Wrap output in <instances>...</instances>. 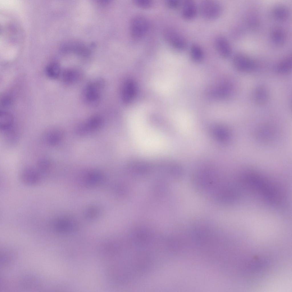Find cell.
Here are the masks:
<instances>
[{
    "mask_svg": "<svg viewBox=\"0 0 292 292\" xmlns=\"http://www.w3.org/2000/svg\"><path fill=\"white\" fill-rule=\"evenodd\" d=\"M135 91L134 83L131 81L126 82L123 85L122 90V97L126 102L130 101L133 97Z\"/></svg>",
    "mask_w": 292,
    "mask_h": 292,
    "instance_id": "cell-20",
    "label": "cell"
},
{
    "mask_svg": "<svg viewBox=\"0 0 292 292\" xmlns=\"http://www.w3.org/2000/svg\"><path fill=\"white\" fill-rule=\"evenodd\" d=\"M232 62L235 68L243 72H250L256 68V64L252 58L242 53H237L233 56Z\"/></svg>",
    "mask_w": 292,
    "mask_h": 292,
    "instance_id": "cell-6",
    "label": "cell"
},
{
    "mask_svg": "<svg viewBox=\"0 0 292 292\" xmlns=\"http://www.w3.org/2000/svg\"><path fill=\"white\" fill-rule=\"evenodd\" d=\"M240 181L243 186L270 204H280L284 198L282 188L277 184L259 173L248 171L240 176Z\"/></svg>",
    "mask_w": 292,
    "mask_h": 292,
    "instance_id": "cell-1",
    "label": "cell"
},
{
    "mask_svg": "<svg viewBox=\"0 0 292 292\" xmlns=\"http://www.w3.org/2000/svg\"><path fill=\"white\" fill-rule=\"evenodd\" d=\"M13 121V117L11 113L5 111L0 112V126L3 131H5L11 129Z\"/></svg>",
    "mask_w": 292,
    "mask_h": 292,
    "instance_id": "cell-17",
    "label": "cell"
},
{
    "mask_svg": "<svg viewBox=\"0 0 292 292\" xmlns=\"http://www.w3.org/2000/svg\"><path fill=\"white\" fill-rule=\"evenodd\" d=\"M248 23L250 26L252 28L257 27L259 24V21L256 15H251L248 18Z\"/></svg>",
    "mask_w": 292,
    "mask_h": 292,
    "instance_id": "cell-23",
    "label": "cell"
},
{
    "mask_svg": "<svg viewBox=\"0 0 292 292\" xmlns=\"http://www.w3.org/2000/svg\"><path fill=\"white\" fill-rule=\"evenodd\" d=\"M271 37L273 42L278 45H283L286 39V35L284 29L280 26L275 27L272 30Z\"/></svg>",
    "mask_w": 292,
    "mask_h": 292,
    "instance_id": "cell-14",
    "label": "cell"
},
{
    "mask_svg": "<svg viewBox=\"0 0 292 292\" xmlns=\"http://www.w3.org/2000/svg\"><path fill=\"white\" fill-rule=\"evenodd\" d=\"M214 44L218 54L222 57L226 58L229 57L232 52L231 44L228 39L222 35H218L215 38Z\"/></svg>",
    "mask_w": 292,
    "mask_h": 292,
    "instance_id": "cell-9",
    "label": "cell"
},
{
    "mask_svg": "<svg viewBox=\"0 0 292 292\" xmlns=\"http://www.w3.org/2000/svg\"><path fill=\"white\" fill-rule=\"evenodd\" d=\"M47 76L51 79L57 78L61 74L59 64L56 62L51 63L46 67L45 70Z\"/></svg>",
    "mask_w": 292,
    "mask_h": 292,
    "instance_id": "cell-21",
    "label": "cell"
},
{
    "mask_svg": "<svg viewBox=\"0 0 292 292\" xmlns=\"http://www.w3.org/2000/svg\"><path fill=\"white\" fill-rule=\"evenodd\" d=\"M51 225L55 232L61 233L72 232L77 228L76 224L69 219L63 217H59L53 219Z\"/></svg>",
    "mask_w": 292,
    "mask_h": 292,
    "instance_id": "cell-8",
    "label": "cell"
},
{
    "mask_svg": "<svg viewBox=\"0 0 292 292\" xmlns=\"http://www.w3.org/2000/svg\"><path fill=\"white\" fill-rule=\"evenodd\" d=\"M204 52L201 46L197 43H193L190 48V54L192 60L196 63L201 62L204 58Z\"/></svg>",
    "mask_w": 292,
    "mask_h": 292,
    "instance_id": "cell-18",
    "label": "cell"
},
{
    "mask_svg": "<svg viewBox=\"0 0 292 292\" xmlns=\"http://www.w3.org/2000/svg\"><path fill=\"white\" fill-rule=\"evenodd\" d=\"M272 15L276 20L283 21L286 20L289 15V11L287 7L282 4L275 6L272 11Z\"/></svg>",
    "mask_w": 292,
    "mask_h": 292,
    "instance_id": "cell-16",
    "label": "cell"
},
{
    "mask_svg": "<svg viewBox=\"0 0 292 292\" xmlns=\"http://www.w3.org/2000/svg\"><path fill=\"white\" fill-rule=\"evenodd\" d=\"M20 178L21 181L24 184L29 186H35L41 181V173L37 169L27 167L21 171Z\"/></svg>",
    "mask_w": 292,
    "mask_h": 292,
    "instance_id": "cell-7",
    "label": "cell"
},
{
    "mask_svg": "<svg viewBox=\"0 0 292 292\" xmlns=\"http://www.w3.org/2000/svg\"><path fill=\"white\" fill-rule=\"evenodd\" d=\"M181 5V15L184 19L190 20L196 17L198 11V7L194 1L183 0Z\"/></svg>",
    "mask_w": 292,
    "mask_h": 292,
    "instance_id": "cell-10",
    "label": "cell"
},
{
    "mask_svg": "<svg viewBox=\"0 0 292 292\" xmlns=\"http://www.w3.org/2000/svg\"><path fill=\"white\" fill-rule=\"evenodd\" d=\"M61 136V132L59 130L53 127L48 129L46 131L43 136V139L46 144L54 146L58 143Z\"/></svg>",
    "mask_w": 292,
    "mask_h": 292,
    "instance_id": "cell-13",
    "label": "cell"
},
{
    "mask_svg": "<svg viewBox=\"0 0 292 292\" xmlns=\"http://www.w3.org/2000/svg\"><path fill=\"white\" fill-rule=\"evenodd\" d=\"M148 22L144 16L137 15L131 19L130 23V31L132 38L137 40L145 35L148 28Z\"/></svg>",
    "mask_w": 292,
    "mask_h": 292,
    "instance_id": "cell-4",
    "label": "cell"
},
{
    "mask_svg": "<svg viewBox=\"0 0 292 292\" xmlns=\"http://www.w3.org/2000/svg\"><path fill=\"white\" fill-rule=\"evenodd\" d=\"M62 51L64 52H72L83 56L90 55V50L83 44L79 42H70L63 46Z\"/></svg>",
    "mask_w": 292,
    "mask_h": 292,
    "instance_id": "cell-11",
    "label": "cell"
},
{
    "mask_svg": "<svg viewBox=\"0 0 292 292\" xmlns=\"http://www.w3.org/2000/svg\"><path fill=\"white\" fill-rule=\"evenodd\" d=\"M2 104L5 106L8 105L10 104L11 102V100L10 98H9L6 97H5L2 100Z\"/></svg>",
    "mask_w": 292,
    "mask_h": 292,
    "instance_id": "cell-26",
    "label": "cell"
},
{
    "mask_svg": "<svg viewBox=\"0 0 292 292\" xmlns=\"http://www.w3.org/2000/svg\"><path fill=\"white\" fill-rule=\"evenodd\" d=\"M104 86V82L101 79L90 82L84 87L83 97L86 102L92 106H96L100 102Z\"/></svg>",
    "mask_w": 292,
    "mask_h": 292,
    "instance_id": "cell-2",
    "label": "cell"
},
{
    "mask_svg": "<svg viewBox=\"0 0 292 292\" xmlns=\"http://www.w3.org/2000/svg\"><path fill=\"white\" fill-rule=\"evenodd\" d=\"M164 36L167 41L175 49L181 51L186 48V39L176 30L172 29L166 30L164 32Z\"/></svg>",
    "mask_w": 292,
    "mask_h": 292,
    "instance_id": "cell-5",
    "label": "cell"
},
{
    "mask_svg": "<svg viewBox=\"0 0 292 292\" xmlns=\"http://www.w3.org/2000/svg\"><path fill=\"white\" fill-rule=\"evenodd\" d=\"M198 10L201 16L207 20H213L218 18L222 11L221 5L213 0H203L198 6Z\"/></svg>",
    "mask_w": 292,
    "mask_h": 292,
    "instance_id": "cell-3",
    "label": "cell"
},
{
    "mask_svg": "<svg viewBox=\"0 0 292 292\" xmlns=\"http://www.w3.org/2000/svg\"><path fill=\"white\" fill-rule=\"evenodd\" d=\"M269 96L268 92L266 88L263 86H258L253 90L252 100L256 104L262 106L268 101Z\"/></svg>",
    "mask_w": 292,
    "mask_h": 292,
    "instance_id": "cell-12",
    "label": "cell"
},
{
    "mask_svg": "<svg viewBox=\"0 0 292 292\" xmlns=\"http://www.w3.org/2000/svg\"><path fill=\"white\" fill-rule=\"evenodd\" d=\"M50 161L46 159H42L39 160L37 163V169L41 173L48 171L51 167Z\"/></svg>",
    "mask_w": 292,
    "mask_h": 292,
    "instance_id": "cell-22",
    "label": "cell"
},
{
    "mask_svg": "<svg viewBox=\"0 0 292 292\" xmlns=\"http://www.w3.org/2000/svg\"><path fill=\"white\" fill-rule=\"evenodd\" d=\"M167 3L168 6L172 8H176L181 5V2L179 0H169Z\"/></svg>",
    "mask_w": 292,
    "mask_h": 292,
    "instance_id": "cell-25",
    "label": "cell"
},
{
    "mask_svg": "<svg viewBox=\"0 0 292 292\" xmlns=\"http://www.w3.org/2000/svg\"><path fill=\"white\" fill-rule=\"evenodd\" d=\"M135 4L138 6L143 8L150 7L152 2L150 0H135Z\"/></svg>",
    "mask_w": 292,
    "mask_h": 292,
    "instance_id": "cell-24",
    "label": "cell"
},
{
    "mask_svg": "<svg viewBox=\"0 0 292 292\" xmlns=\"http://www.w3.org/2000/svg\"><path fill=\"white\" fill-rule=\"evenodd\" d=\"M62 78L63 81L67 84H72L77 81L80 78V73L75 70L67 69L62 73Z\"/></svg>",
    "mask_w": 292,
    "mask_h": 292,
    "instance_id": "cell-19",
    "label": "cell"
},
{
    "mask_svg": "<svg viewBox=\"0 0 292 292\" xmlns=\"http://www.w3.org/2000/svg\"><path fill=\"white\" fill-rule=\"evenodd\" d=\"M292 58L291 54L285 57L276 64L275 69L276 72L282 74H287L291 70Z\"/></svg>",
    "mask_w": 292,
    "mask_h": 292,
    "instance_id": "cell-15",
    "label": "cell"
}]
</instances>
